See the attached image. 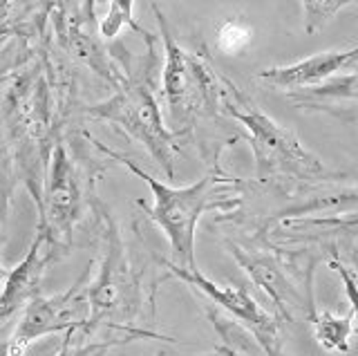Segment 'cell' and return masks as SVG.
Returning <instances> with one entry per match:
<instances>
[{"instance_id":"15","label":"cell","mask_w":358,"mask_h":356,"mask_svg":"<svg viewBox=\"0 0 358 356\" xmlns=\"http://www.w3.org/2000/svg\"><path fill=\"white\" fill-rule=\"evenodd\" d=\"M132 12H134V0H110L108 5V12L103 16V20H101L99 25V31L103 38H117L121 34L123 27H130L134 29L137 34H141L143 38L148 36V31H145L143 27L137 25V20L132 18Z\"/></svg>"},{"instance_id":"17","label":"cell","mask_w":358,"mask_h":356,"mask_svg":"<svg viewBox=\"0 0 358 356\" xmlns=\"http://www.w3.org/2000/svg\"><path fill=\"white\" fill-rule=\"evenodd\" d=\"M253 29L242 18H229L217 29V50L224 54H240L251 45Z\"/></svg>"},{"instance_id":"18","label":"cell","mask_w":358,"mask_h":356,"mask_svg":"<svg viewBox=\"0 0 358 356\" xmlns=\"http://www.w3.org/2000/svg\"><path fill=\"white\" fill-rule=\"evenodd\" d=\"M115 345H121L119 341H76L74 332H65V339L61 343V350L56 356H101Z\"/></svg>"},{"instance_id":"16","label":"cell","mask_w":358,"mask_h":356,"mask_svg":"<svg viewBox=\"0 0 358 356\" xmlns=\"http://www.w3.org/2000/svg\"><path fill=\"white\" fill-rule=\"evenodd\" d=\"M356 0H302V14H305V31L309 36L318 34L327 27L336 14L345 7L354 5Z\"/></svg>"},{"instance_id":"5","label":"cell","mask_w":358,"mask_h":356,"mask_svg":"<svg viewBox=\"0 0 358 356\" xmlns=\"http://www.w3.org/2000/svg\"><path fill=\"white\" fill-rule=\"evenodd\" d=\"M159 23L164 41V70H162V92L166 99L168 113L175 124L193 130L197 119H210L220 113V99L224 76L210 68L208 59L201 54L184 50L175 41L171 25L159 7H152Z\"/></svg>"},{"instance_id":"3","label":"cell","mask_w":358,"mask_h":356,"mask_svg":"<svg viewBox=\"0 0 358 356\" xmlns=\"http://www.w3.org/2000/svg\"><path fill=\"white\" fill-rule=\"evenodd\" d=\"M96 213L101 215V262L99 269L90 273L87 298H90V320L83 334H94L99 327L117 332L123 343L134 339L157 336L152 332L137 327V320L145 305V294L141 285V271L132 266L128 258V247L119 236L115 220L108 208L96 202Z\"/></svg>"},{"instance_id":"1","label":"cell","mask_w":358,"mask_h":356,"mask_svg":"<svg viewBox=\"0 0 358 356\" xmlns=\"http://www.w3.org/2000/svg\"><path fill=\"white\" fill-rule=\"evenodd\" d=\"M94 146L106 155V157L119 162L121 166H126L130 173L150 186L152 191V204L137 199V206L145 213V218L152 220L157 227L164 231V236L171 244L173 251V262L186 269L197 266L195 262V236H197V222L206 211H233L242 204V199L235 195H224L217 193L220 188L227 186H240L242 180L231 177L227 173H222L215 169L213 173L204 175L199 182L188 184V186H168L159 182L150 173H145L141 166L134 164L130 157L121 155L117 150L108 148L106 143H101L99 139L85 135Z\"/></svg>"},{"instance_id":"21","label":"cell","mask_w":358,"mask_h":356,"mask_svg":"<svg viewBox=\"0 0 358 356\" xmlns=\"http://www.w3.org/2000/svg\"><path fill=\"white\" fill-rule=\"evenodd\" d=\"M7 276H9V269H7V266H5L3 262H0V292H3V287H5Z\"/></svg>"},{"instance_id":"4","label":"cell","mask_w":358,"mask_h":356,"mask_svg":"<svg viewBox=\"0 0 358 356\" xmlns=\"http://www.w3.org/2000/svg\"><path fill=\"white\" fill-rule=\"evenodd\" d=\"M162 65L159 61H152L145 65L141 59V68L132 70L126 68V81L117 87V94L106 99L87 110V117L110 121L123 128L128 135L139 141L150 157L162 166V171L168 177H175V164L179 159V143H182L190 132V128L182 130H168L162 119V108L155 97L152 76Z\"/></svg>"},{"instance_id":"20","label":"cell","mask_w":358,"mask_h":356,"mask_svg":"<svg viewBox=\"0 0 358 356\" xmlns=\"http://www.w3.org/2000/svg\"><path fill=\"white\" fill-rule=\"evenodd\" d=\"M99 3V0H83V5H81V18L83 20H90L92 23L94 20V5Z\"/></svg>"},{"instance_id":"12","label":"cell","mask_w":358,"mask_h":356,"mask_svg":"<svg viewBox=\"0 0 358 356\" xmlns=\"http://www.w3.org/2000/svg\"><path fill=\"white\" fill-rule=\"evenodd\" d=\"M289 99L296 106L311 110H331V106L338 101L356 104V72H345L318 85L289 92Z\"/></svg>"},{"instance_id":"22","label":"cell","mask_w":358,"mask_h":356,"mask_svg":"<svg viewBox=\"0 0 358 356\" xmlns=\"http://www.w3.org/2000/svg\"><path fill=\"white\" fill-rule=\"evenodd\" d=\"M0 322H3V318H0Z\"/></svg>"},{"instance_id":"8","label":"cell","mask_w":358,"mask_h":356,"mask_svg":"<svg viewBox=\"0 0 358 356\" xmlns=\"http://www.w3.org/2000/svg\"><path fill=\"white\" fill-rule=\"evenodd\" d=\"M159 264L171 276H175L177 280L197 289V292L204 294L210 303L220 305L224 311H229L231 316L238 318L240 325H244L246 334H251L266 356H287L282 350V341H280L278 318L268 314V311L249 294L246 287L213 283L210 278H206L199 271V266L186 269V266H179L173 260H166V258H159Z\"/></svg>"},{"instance_id":"6","label":"cell","mask_w":358,"mask_h":356,"mask_svg":"<svg viewBox=\"0 0 358 356\" xmlns=\"http://www.w3.org/2000/svg\"><path fill=\"white\" fill-rule=\"evenodd\" d=\"M229 253L235 258L251 283L262 289L266 298L275 305L278 314L289 325L311 322L316 314V300H313V262L300 260V255L285 258L280 251H271L264 238L257 242L240 244L233 240H224Z\"/></svg>"},{"instance_id":"14","label":"cell","mask_w":358,"mask_h":356,"mask_svg":"<svg viewBox=\"0 0 358 356\" xmlns=\"http://www.w3.org/2000/svg\"><path fill=\"white\" fill-rule=\"evenodd\" d=\"M67 43H70V48L74 52L76 59H81L87 68H92L96 74H101L103 79L115 87H121L123 81H126V76L119 72V68L115 63L110 61L108 52L101 48V43L94 41L92 36H87L83 29L78 27H70V34H67Z\"/></svg>"},{"instance_id":"11","label":"cell","mask_w":358,"mask_h":356,"mask_svg":"<svg viewBox=\"0 0 358 356\" xmlns=\"http://www.w3.org/2000/svg\"><path fill=\"white\" fill-rule=\"evenodd\" d=\"M356 63H358V48L343 50V52L331 50V52L313 54V57H307L291 65H278V68L260 70L257 72V79L275 87V90L296 92L302 90V87L318 85L331 79V76L356 72Z\"/></svg>"},{"instance_id":"10","label":"cell","mask_w":358,"mask_h":356,"mask_svg":"<svg viewBox=\"0 0 358 356\" xmlns=\"http://www.w3.org/2000/svg\"><path fill=\"white\" fill-rule=\"evenodd\" d=\"M59 247L48 238V233L36 229L27 255L22 258L14 269H9L3 292H0V318L7 320L14 316L18 309H22L31 298L41 296L43 276L48 271L50 262L61 258Z\"/></svg>"},{"instance_id":"7","label":"cell","mask_w":358,"mask_h":356,"mask_svg":"<svg viewBox=\"0 0 358 356\" xmlns=\"http://www.w3.org/2000/svg\"><path fill=\"white\" fill-rule=\"evenodd\" d=\"M92 269L56 296H36L22 307L20 320L5 345V356H22L34 341L59 332H83L90 320L87 283Z\"/></svg>"},{"instance_id":"2","label":"cell","mask_w":358,"mask_h":356,"mask_svg":"<svg viewBox=\"0 0 358 356\" xmlns=\"http://www.w3.org/2000/svg\"><path fill=\"white\" fill-rule=\"evenodd\" d=\"M220 113L240 121L249 130V137L246 139H249L255 155V180L260 184H278V182L320 184L343 177V173L327 169V164L318 155H313L296 137L294 130L280 126L275 119L262 113L227 76H224V85H222Z\"/></svg>"},{"instance_id":"13","label":"cell","mask_w":358,"mask_h":356,"mask_svg":"<svg viewBox=\"0 0 358 356\" xmlns=\"http://www.w3.org/2000/svg\"><path fill=\"white\" fill-rule=\"evenodd\" d=\"M313 339L327 352L347 354L352 350V339L356 334V309L350 307L347 314H334V311H316L311 318Z\"/></svg>"},{"instance_id":"9","label":"cell","mask_w":358,"mask_h":356,"mask_svg":"<svg viewBox=\"0 0 358 356\" xmlns=\"http://www.w3.org/2000/svg\"><path fill=\"white\" fill-rule=\"evenodd\" d=\"M85 191L81 184L74 162L70 159L65 146H59L54 152L50 180L45 191L38 197V229L48 233V238L59 247L61 253H67L72 242V231L83 218Z\"/></svg>"},{"instance_id":"19","label":"cell","mask_w":358,"mask_h":356,"mask_svg":"<svg viewBox=\"0 0 358 356\" xmlns=\"http://www.w3.org/2000/svg\"><path fill=\"white\" fill-rule=\"evenodd\" d=\"M327 266L331 271H336L341 276V280L345 285V292H347V298H350V307L352 309H358V298H356V273L352 266H347L341 258H329L327 260Z\"/></svg>"}]
</instances>
